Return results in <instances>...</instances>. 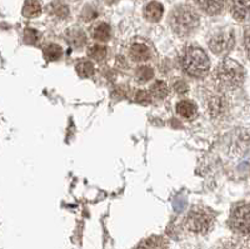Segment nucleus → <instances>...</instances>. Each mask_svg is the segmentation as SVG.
I'll return each instance as SVG.
<instances>
[{
	"label": "nucleus",
	"mask_w": 250,
	"mask_h": 249,
	"mask_svg": "<svg viewBox=\"0 0 250 249\" xmlns=\"http://www.w3.org/2000/svg\"><path fill=\"white\" fill-rule=\"evenodd\" d=\"M42 13V4L39 0H25L23 6V15L26 18H35Z\"/></svg>",
	"instance_id": "obj_16"
},
{
	"label": "nucleus",
	"mask_w": 250,
	"mask_h": 249,
	"mask_svg": "<svg viewBox=\"0 0 250 249\" xmlns=\"http://www.w3.org/2000/svg\"><path fill=\"white\" fill-rule=\"evenodd\" d=\"M91 35L98 42H108L111 37V28L108 23L99 22L91 26Z\"/></svg>",
	"instance_id": "obj_11"
},
{
	"label": "nucleus",
	"mask_w": 250,
	"mask_h": 249,
	"mask_svg": "<svg viewBox=\"0 0 250 249\" xmlns=\"http://www.w3.org/2000/svg\"><path fill=\"white\" fill-rule=\"evenodd\" d=\"M234 44H235V37L231 30L219 31L209 40V48L216 55L228 54L234 48Z\"/></svg>",
	"instance_id": "obj_6"
},
{
	"label": "nucleus",
	"mask_w": 250,
	"mask_h": 249,
	"mask_svg": "<svg viewBox=\"0 0 250 249\" xmlns=\"http://www.w3.org/2000/svg\"><path fill=\"white\" fill-rule=\"evenodd\" d=\"M137 249H169V247L168 242L165 241L164 238L159 235H153L140 242Z\"/></svg>",
	"instance_id": "obj_12"
},
{
	"label": "nucleus",
	"mask_w": 250,
	"mask_h": 249,
	"mask_svg": "<svg viewBox=\"0 0 250 249\" xmlns=\"http://www.w3.org/2000/svg\"><path fill=\"white\" fill-rule=\"evenodd\" d=\"M231 229L240 234H250V204H242L233 210L230 217Z\"/></svg>",
	"instance_id": "obj_5"
},
{
	"label": "nucleus",
	"mask_w": 250,
	"mask_h": 249,
	"mask_svg": "<svg viewBox=\"0 0 250 249\" xmlns=\"http://www.w3.org/2000/svg\"><path fill=\"white\" fill-rule=\"evenodd\" d=\"M48 12L54 17L64 19V18L69 17V8L68 5L62 3V1H53L50 5L48 6Z\"/></svg>",
	"instance_id": "obj_17"
},
{
	"label": "nucleus",
	"mask_w": 250,
	"mask_h": 249,
	"mask_svg": "<svg viewBox=\"0 0 250 249\" xmlns=\"http://www.w3.org/2000/svg\"><path fill=\"white\" fill-rule=\"evenodd\" d=\"M198 108L191 100H182L176 104V113L184 119H193L196 115Z\"/></svg>",
	"instance_id": "obj_14"
},
{
	"label": "nucleus",
	"mask_w": 250,
	"mask_h": 249,
	"mask_svg": "<svg viewBox=\"0 0 250 249\" xmlns=\"http://www.w3.org/2000/svg\"><path fill=\"white\" fill-rule=\"evenodd\" d=\"M106 4H109V5H113V4H115L117 1H119V0H104Z\"/></svg>",
	"instance_id": "obj_26"
},
{
	"label": "nucleus",
	"mask_w": 250,
	"mask_h": 249,
	"mask_svg": "<svg viewBox=\"0 0 250 249\" xmlns=\"http://www.w3.org/2000/svg\"><path fill=\"white\" fill-rule=\"evenodd\" d=\"M169 88L168 84L162 80L159 82H155L150 88V95H153L155 99H164L165 96L168 95Z\"/></svg>",
	"instance_id": "obj_18"
},
{
	"label": "nucleus",
	"mask_w": 250,
	"mask_h": 249,
	"mask_svg": "<svg viewBox=\"0 0 250 249\" xmlns=\"http://www.w3.org/2000/svg\"><path fill=\"white\" fill-rule=\"evenodd\" d=\"M138 102H149L150 100V94H148L145 91H142L137 95Z\"/></svg>",
	"instance_id": "obj_24"
},
{
	"label": "nucleus",
	"mask_w": 250,
	"mask_h": 249,
	"mask_svg": "<svg viewBox=\"0 0 250 249\" xmlns=\"http://www.w3.org/2000/svg\"><path fill=\"white\" fill-rule=\"evenodd\" d=\"M180 67L188 75L193 78H203L210 69V60L202 48L189 45L180 55Z\"/></svg>",
	"instance_id": "obj_1"
},
{
	"label": "nucleus",
	"mask_w": 250,
	"mask_h": 249,
	"mask_svg": "<svg viewBox=\"0 0 250 249\" xmlns=\"http://www.w3.org/2000/svg\"><path fill=\"white\" fill-rule=\"evenodd\" d=\"M75 69H77L78 75L82 78H89L94 74L93 63L89 62V60H79Z\"/></svg>",
	"instance_id": "obj_19"
},
{
	"label": "nucleus",
	"mask_w": 250,
	"mask_h": 249,
	"mask_svg": "<svg viewBox=\"0 0 250 249\" xmlns=\"http://www.w3.org/2000/svg\"><path fill=\"white\" fill-rule=\"evenodd\" d=\"M163 13H164V8L158 1H150L144 6V10H143V15H144L145 19L148 22H151V23L159 22L163 17Z\"/></svg>",
	"instance_id": "obj_10"
},
{
	"label": "nucleus",
	"mask_w": 250,
	"mask_h": 249,
	"mask_svg": "<svg viewBox=\"0 0 250 249\" xmlns=\"http://www.w3.org/2000/svg\"><path fill=\"white\" fill-rule=\"evenodd\" d=\"M214 223V215L208 209L195 207L187 217V226L194 233L204 234L210 229Z\"/></svg>",
	"instance_id": "obj_4"
},
{
	"label": "nucleus",
	"mask_w": 250,
	"mask_h": 249,
	"mask_svg": "<svg viewBox=\"0 0 250 249\" xmlns=\"http://www.w3.org/2000/svg\"><path fill=\"white\" fill-rule=\"evenodd\" d=\"M106 54H108V49L105 46L100 45V44H94L88 50L89 58H91L94 60H98V62L105 59Z\"/></svg>",
	"instance_id": "obj_20"
},
{
	"label": "nucleus",
	"mask_w": 250,
	"mask_h": 249,
	"mask_svg": "<svg viewBox=\"0 0 250 249\" xmlns=\"http://www.w3.org/2000/svg\"><path fill=\"white\" fill-rule=\"evenodd\" d=\"M129 54L135 62H146L151 58V49L143 39H134L129 45Z\"/></svg>",
	"instance_id": "obj_7"
},
{
	"label": "nucleus",
	"mask_w": 250,
	"mask_h": 249,
	"mask_svg": "<svg viewBox=\"0 0 250 249\" xmlns=\"http://www.w3.org/2000/svg\"><path fill=\"white\" fill-rule=\"evenodd\" d=\"M154 77V70L148 66H142L137 69V79L140 83H146Z\"/></svg>",
	"instance_id": "obj_22"
},
{
	"label": "nucleus",
	"mask_w": 250,
	"mask_h": 249,
	"mask_svg": "<svg viewBox=\"0 0 250 249\" xmlns=\"http://www.w3.org/2000/svg\"><path fill=\"white\" fill-rule=\"evenodd\" d=\"M62 55V49L57 44H50L44 49V57L49 62H55V60L60 59Z\"/></svg>",
	"instance_id": "obj_21"
},
{
	"label": "nucleus",
	"mask_w": 250,
	"mask_h": 249,
	"mask_svg": "<svg viewBox=\"0 0 250 249\" xmlns=\"http://www.w3.org/2000/svg\"><path fill=\"white\" fill-rule=\"evenodd\" d=\"M244 68L233 59H224L215 70L216 82L224 88L233 89L244 80Z\"/></svg>",
	"instance_id": "obj_3"
},
{
	"label": "nucleus",
	"mask_w": 250,
	"mask_h": 249,
	"mask_svg": "<svg viewBox=\"0 0 250 249\" xmlns=\"http://www.w3.org/2000/svg\"><path fill=\"white\" fill-rule=\"evenodd\" d=\"M194 3L207 14L216 15L223 12L227 0H194Z\"/></svg>",
	"instance_id": "obj_9"
},
{
	"label": "nucleus",
	"mask_w": 250,
	"mask_h": 249,
	"mask_svg": "<svg viewBox=\"0 0 250 249\" xmlns=\"http://www.w3.org/2000/svg\"><path fill=\"white\" fill-rule=\"evenodd\" d=\"M231 14L239 22L250 20V0H231Z\"/></svg>",
	"instance_id": "obj_8"
},
{
	"label": "nucleus",
	"mask_w": 250,
	"mask_h": 249,
	"mask_svg": "<svg viewBox=\"0 0 250 249\" xmlns=\"http://www.w3.org/2000/svg\"><path fill=\"white\" fill-rule=\"evenodd\" d=\"M66 39L74 48H83L86 44V34L82 29L73 28L66 31Z\"/></svg>",
	"instance_id": "obj_13"
},
{
	"label": "nucleus",
	"mask_w": 250,
	"mask_h": 249,
	"mask_svg": "<svg viewBox=\"0 0 250 249\" xmlns=\"http://www.w3.org/2000/svg\"><path fill=\"white\" fill-rule=\"evenodd\" d=\"M208 108H209V113L213 116L222 115L225 111V100L222 96H213L208 102Z\"/></svg>",
	"instance_id": "obj_15"
},
{
	"label": "nucleus",
	"mask_w": 250,
	"mask_h": 249,
	"mask_svg": "<svg viewBox=\"0 0 250 249\" xmlns=\"http://www.w3.org/2000/svg\"><path fill=\"white\" fill-rule=\"evenodd\" d=\"M244 44H245V50H247V55L250 59V30L247 31V34H245Z\"/></svg>",
	"instance_id": "obj_25"
},
{
	"label": "nucleus",
	"mask_w": 250,
	"mask_h": 249,
	"mask_svg": "<svg viewBox=\"0 0 250 249\" xmlns=\"http://www.w3.org/2000/svg\"><path fill=\"white\" fill-rule=\"evenodd\" d=\"M174 89H175L178 94H185L189 91V87H188V84L184 80H176V83L174 84Z\"/></svg>",
	"instance_id": "obj_23"
},
{
	"label": "nucleus",
	"mask_w": 250,
	"mask_h": 249,
	"mask_svg": "<svg viewBox=\"0 0 250 249\" xmlns=\"http://www.w3.org/2000/svg\"><path fill=\"white\" fill-rule=\"evenodd\" d=\"M169 24L176 35L189 37L199 26V15L190 5H179L171 12Z\"/></svg>",
	"instance_id": "obj_2"
}]
</instances>
